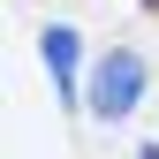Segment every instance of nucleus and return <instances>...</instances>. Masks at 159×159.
Listing matches in <instances>:
<instances>
[{"mask_svg": "<svg viewBox=\"0 0 159 159\" xmlns=\"http://www.w3.org/2000/svg\"><path fill=\"white\" fill-rule=\"evenodd\" d=\"M136 98H144V53L114 46L106 61L91 68V84H84V106L98 114V121H121V114H136Z\"/></svg>", "mask_w": 159, "mask_h": 159, "instance_id": "obj_1", "label": "nucleus"}, {"mask_svg": "<svg viewBox=\"0 0 159 159\" xmlns=\"http://www.w3.org/2000/svg\"><path fill=\"white\" fill-rule=\"evenodd\" d=\"M76 61H84L76 30H68V23H53V30H46V68H53V91H61V98H84V91H76Z\"/></svg>", "mask_w": 159, "mask_h": 159, "instance_id": "obj_2", "label": "nucleus"}, {"mask_svg": "<svg viewBox=\"0 0 159 159\" xmlns=\"http://www.w3.org/2000/svg\"><path fill=\"white\" fill-rule=\"evenodd\" d=\"M136 159H159V144H144V152H136Z\"/></svg>", "mask_w": 159, "mask_h": 159, "instance_id": "obj_3", "label": "nucleus"}, {"mask_svg": "<svg viewBox=\"0 0 159 159\" xmlns=\"http://www.w3.org/2000/svg\"><path fill=\"white\" fill-rule=\"evenodd\" d=\"M144 8H159V0H144Z\"/></svg>", "mask_w": 159, "mask_h": 159, "instance_id": "obj_4", "label": "nucleus"}]
</instances>
